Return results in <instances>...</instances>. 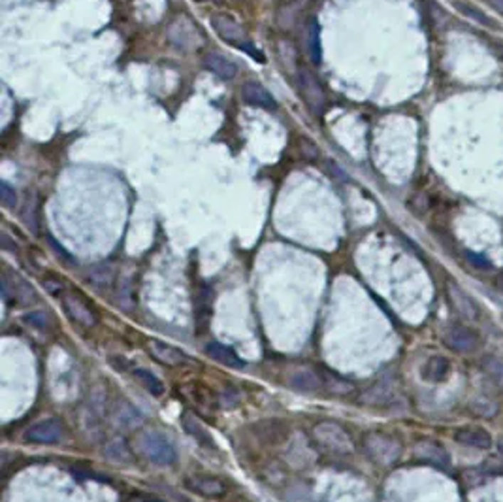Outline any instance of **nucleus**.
<instances>
[{
  "instance_id": "f257e3e1",
  "label": "nucleus",
  "mask_w": 503,
  "mask_h": 502,
  "mask_svg": "<svg viewBox=\"0 0 503 502\" xmlns=\"http://www.w3.org/2000/svg\"><path fill=\"white\" fill-rule=\"evenodd\" d=\"M136 449L151 463L170 466L177 461V449L162 432L142 431L136 438Z\"/></svg>"
},
{
  "instance_id": "f03ea898",
  "label": "nucleus",
  "mask_w": 503,
  "mask_h": 502,
  "mask_svg": "<svg viewBox=\"0 0 503 502\" xmlns=\"http://www.w3.org/2000/svg\"><path fill=\"white\" fill-rule=\"evenodd\" d=\"M311 434H313L319 446H322L328 451H334V454H351L354 449L351 434L341 425H337L334 422L317 423Z\"/></svg>"
},
{
  "instance_id": "7ed1b4c3",
  "label": "nucleus",
  "mask_w": 503,
  "mask_h": 502,
  "mask_svg": "<svg viewBox=\"0 0 503 502\" xmlns=\"http://www.w3.org/2000/svg\"><path fill=\"white\" fill-rule=\"evenodd\" d=\"M366 454L379 464H392L402 457V444L385 432H368L364 438Z\"/></svg>"
},
{
  "instance_id": "20e7f679",
  "label": "nucleus",
  "mask_w": 503,
  "mask_h": 502,
  "mask_svg": "<svg viewBox=\"0 0 503 502\" xmlns=\"http://www.w3.org/2000/svg\"><path fill=\"white\" fill-rule=\"evenodd\" d=\"M63 308L75 325L81 329H92L97 327L98 315L92 308V304L78 291H63Z\"/></svg>"
},
{
  "instance_id": "39448f33",
  "label": "nucleus",
  "mask_w": 503,
  "mask_h": 502,
  "mask_svg": "<svg viewBox=\"0 0 503 502\" xmlns=\"http://www.w3.org/2000/svg\"><path fill=\"white\" fill-rule=\"evenodd\" d=\"M211 27H213V31L217 34H219L221 38L226 40V42H232L234 46H240V48L247 49L249 53H253L255 57H258V61L260 63H264L263 55L258 53V51H255V49L249 46V40H247V34H245V28L241 27L240 23L234 21L232 17H226V16H213L211 17Z\"/></svg>"
},
{
  "instance_id": "423d86ee",
  "label": "nucleus",
  "mask_w": 503,
  "mask_h": 502,
  "mask_svg": "<svg viewBox=\"0 0 503 502\" xmlns=\"http://www.w3.org/2000/svg\"><path fill=\"white\" fill-rule=\"evenodd\" d=\"M443 344L449 347V350L458 351V353H471V351L479 350L481 338H479L475 330L467 327V325L455 323L445 329Z\"/></svg>"
},
{
  "instance_id": "0eeeda50",
  "label": "nucleus",
  "mask_w": 503,
  "mask_h": 502,
  "mask_svg": "<svg viewBox=\"0 0 503 502\" xmlns=\"http://www.w3.org/2000/svg\"><path fill=\"white\" fill-rule=\"evenodd\" d=\"M63 436H65V425L59 419L49 417L28 427L23 434V440L28 444H55Z\"/></svg>"
},
{
  "instance_id": "6e6552de",
  "label": "nucleus",
  "mask_w": 503,
  "mask_h": 502,
  "mask_svg": "<svg viewBox=\"0 0 503 502\" xmlns=\"http://www.w3.org/2000/svg\"><path fill=\"white\" fill-rule=\"evenodd\" d=\"M298 83H300L302 97L307 103L311 112L315 115L322 114L324 104H327V97H324V91H322L321 83L317 81V78L307 68H300V72H298Z\"/></svg>"
},
{
  "instance_id": "1a4fd4ad",
  "label": "nucleus",
  "mask_w": 503,
  "mask_h": 502,
  "mask_svg": "<svg viewBox=\"0 0 503 502\" xmlns=\"http://www.w3.org/2000/svg\"><path fill=\"white\" fill-rule=\"evenodd\" d=\"M183 486L187 487L191 493H196L200 497L206 498H221L225 497L226 483L219 480L217 476L209 474H191L185 478Z\"/></svg>"
},
{
  "instance_id": "9d476101",
  "label": "nucleus",
  "mask_w": 503,
  "mask_h": 502,
  "mask_svg": "<svg viewBox=\"0 0 503 502\" xmlns=\"http://www.w3.org/2000/svg\"><path fill=\"white\" fill-rule=\"evenodd\" d=\"M447 297H449L452 310L460 318H464L466 321H477L479 319V313H481L479 306L462 287H458L456 283H447Z\"/></svg>"
},
{
  "instance_id": "9b49d317",
  "label": "nucleus",
  "mask_w": 503,
  "mask_h": 502,
  "mask_svg": "<svg viewBox=\"0 0 503 502\" xmlns=\"http://www.w3.org/2000/svg\"><path fill=\"white\" fill-rule=\"evenodd\" d=\"M289 385L295 391H300V393H317V391L324 389V385H322V374L307 367H300L292 370L289 374Z\"/></svg>"
},
{
  "instance_id": "f8f14e48",
  "label": "nucleus",
  "mask_w": 503,
  "mask_h": 502,
  "mask_svg": "<svg viewBox=\"0 0 503 502\" xmlns=\"http://www.w3.org/2000/svg\"><path fill=\"white\" fill-rule=\"evenodd\" d=\"M147 350H149V355L153 359H157L162 365L166 367H181L185 362L189 361V357L185 355V351H181L179 347L171 346V344H166V342L161 340H151L147 344Z\"/></svg>"
},
{
  "instance_id": "ddd939ff",
  "label": "nucleus",
  "mask_w": 503,
  "mask_h": 502,
  "mask_svg": "<svg viewBox=\"0 0 503 502\" xmlns=\"http://www.w3.org/2000/svg\"><path fill=\"white\" fill-rule=\"evenodd\" d=\"M455 440L460 446H467V448L475 449H488L492 448V434L481 427H460L455 432Z\"/></svg>"
},
{
  "instance_id": "4468645a",
  "label": "nucleus",
  "mask_w": 503,
  "mask_h": 502,
  "mask_svg": "<svg viewBox=\"0 0 503 502\" xmlns=\"http://www.w3.org/2000/svg\"><path fill=\"white\" fill-rule=\"evenodd\" d=\"M415 455H417L420 461H424V463L434 464V466H441V469H447V466L450 464L449 451H447L441 444L434 442V440L418 442L417 446H415Z\"/></svg>"
},
{
  "instance_id": "2eb2a0df",
  "label": "nucleus",
  "mask_w": 503,
  "mask_h": 502,
  "mask_svg": "<svg viewBox=\"0 0 503 502\" xmlns=\"http://www.w3.org/2000/svg\"><path fill=\"white\" fill-rule=\"evenodd\" d=\"M203 68L211 74H215L221 80H234L238 74V66L234 61H231L226 55L219 53V51H211L203 57Z\"/></svg>"
},
{
  "instance_id": "dca6fc26",
  "label": "nucleus",
  "mask_w": 503,
  "mask_h": 502,
  "mask_svg": "<svg viewBox=\"0 0 503 502\" xmlns=\"http://www.w3.org/2000/svg\"><path fill=\"white\" fill-rule=\"evenodd\" d=\"M450 374V361L443 355L430 357L420 368V378L430 384H441Z\"/></svg>"
},
{
  "instance_id": "f3484780",
  "label": "nucleus",
  "mask_w": 503,
  "mask_h": 502,
  "mask_svg": "<svg viewBox=\"0 0 503 502\" xmlns=\"http://www.w3.org/2000/svg\"><path fill=\"white\" fill-rule=\"evenodd\" d=\"M241 97H243V100H245L247 104L257 106V108H275V98H273L260 83H257V81H247L243 89H241Z\"/></svg>"
},
{
  "instance_id": "a211bd4d",
  "label": "nucleus",
  "mask_w": 503,
  "mask_h": 502,
  "mask_svg": "<svg viewBox=\"0 0 503 502\" xmlns=\"http://www.w3.org/2000/svg\"><path fill=\"white\" fill-rule=\"evenodd\" d=\"M360 400L368 406H375V408H383V406L392 404L394 400V389L388 382H377L369 389H366Z\"/></svg>"
},
{
  "instance_id": "6ab92c4d",
  "label": "nucleus",
  "mask_w": 503,
  "mask_h": 502,
  "mask_svg": "<svg viewBox=\"0 0 503 502\" xmlns=\"http://www.w3.org/2000/svg\"><path fill=\"white\" fill-rule=\"evenodd\" d=\"M181 423H183V429H185V432L187 434H191V436L196 440V442L202 446V448H208V449H215L217 446H215V440L213 436L209 434V431L206 429V427L202 425V423L196 419L194 416H191V414H185V416L181 417Z\"/></svg>"
},
{
  "instance_id": "aec40b11",
  "label": "nucleus",
  "mask_w": 503,
  "mask_h": 502,
  "mask_svg": "<svg viewBox=\"0 0 503 502\" xmlns=\"http://www.w3.org/2000/svg\"><path fill=\"white\" fill-rule=\"evenodd\" d=\"M102 454H104V457H106L107 461H112V463H117V464L132 463V451H130L127 440L121 436L112 438V440L104 446Z\"/></svg>"
},
{
  "instance_id": "412c9836",
  "label": "nucleus",
  "mask_w": 503,
  "mask_h": 502,
  "mask_svg": "<svg viewBox=\"0 0 503 502\" xmlns=\"http://www.w3.org/2000/svg\"><path fill=\"white\" fill-rule=\"evenodd\" d=\"M206 351H208V355L211 357V359H215V361L221 362V365H225V367L243 368V365H245V362L241 361V357L238 355L232 347L223 346L219 342H209L208 346H206Z\"/></svg>"
},
{
  "instance_id": "4be33fe9",
  "label": "nucleus",
  "mask_w": 503,
  "mask_h": 502,
  "mask_svg": "<svg viewBox=\"0 0 503 502\" xmlns=\"http://www.w3.org/2000/svg\"><path fill=\"white\" fill-rule=\"evenodd\" d=\"M322 385L327 389L328 393L332 394H339V397H345V394H351L354 391V384L351 380L343 378L337 372H330V370H322Z\"/></svg>"
},
{
  "instance_id": "5701e85b",
  "label": "nucleus",
  "mask_w": 503,
  "mask_h": 502,
  "mask_svg": "<svg viewBox=\"0 0 503 502\" xmlns=\"http://www.w3.org/2000/svg\"><path fill=\"white\" fill-rule=\"evenodd\" d=\"M132 376H134L136 382L144 385L145 391L153 394V397H162V394H164V384L161 382V378H157L155 374L149 372V370L134 368V370H132Z\"/></svg>"
},
{
  "instance_id": "b1692460",
  "label": "nucleus",
  "mask_w": 503,
  "mask_h": 502,
  "mask_svg": "<svg viewBox=\"0 0 503 502\" xmlns=\"http://www.w3.org/2000/svg\"><path fill=\"white\" fill-rule=\"evenodd\" d=\"M113 266L110 263H100V265H95L89 268L87 272V278L91 283H95L97 287H110L113 283Z\"/></svg>"
},
{
  "instance_id": "393cba45",
  "label": "nucleus",
  "mask_w": 503,
  "mask_h": 502,
  "mask_svg": "<svg viewBox=\"0 0 503 502\" xmlns=\"http://www.w3.org/2000/svg\"><path fill=\"white\" fill-rule=\"evenodd\" d=\"M307 49H309L311 61L313 63H321V33H319V23L311 21L309 28H307Z\"/></svg>"
},
{
  "instance_id": "a878e982",
  "label": "nucleus",
  "mask_w": 503,
  "mask_h": 502,
  "mask_svg": "<svg viewBox=\"0 0 503 502\" xmlns=\"http://www.w3.org/2000/svg\"><path fill=\"white\" fill-rule=\"evenodd\" d=\"M115 419H117V423H121V425L132 427L142 422V414L136 410L134 406L129 404V402H121V408L115 412Z\"/></svg>"
},
{
  "instance_id": "bb28decb",
  "label": "nucleus",
  "mask_w": 503,
  "mask_h": 502,
  "mask_svg": "<svg viewBox=\"0 0 503 502\" xmlns=\"http://www.w3.org/2000/svg\"><path fill=\"white\" fill-rule=\"evenodd\" d=\"M482 367L490 374V378H494V382L503 387V362L496 357H485L482 359Z\"/></svg>"
},
{
  "instance_id": "cd10ccee",
  "label": "nucleus",
  "mask_w": 503,
  "mask_h": 502,
  "mask_svg": "<svg viewBox=\"0 0 503 502\" xmlns=\"http://www.w3.org/2000/svg\"><path fill=\"white\" fill-rule=\"evenodd\" d=\"M23 221L27 225V229L33 234H38V217H36V199H31L28 197L27 204H25V210H23Z\"/></svg>"
},
{
  "instance_id": "c85d7f7f",
  "label": "nucleus",
  "mask_w": 503,
  "mask_h": 502,
  "mask_svg": "<svg viewBox=\"0 0 503 502\" xmlns=\"http://www.w3.org/2000/svg\"><path fill=\"white\" fill-rule=\"evenodd\" d=\"M455 6L458 8V10L462 11V14H466L467 17H471V19H475L477 23H481V25H492V21H490V17H487V14H482L479 8H475L473 4H466V2H455Z\"/></svg>"
},
{
  "instance_id": "c756f323",
  "label": "nucleus",
  "mask_w": 503,
  "mask_h": 502,
  "mask_svg": "<svg viewBox=\"0 0 503 502\" xmlns=\"http://www.w3.org/2000/svg\"><path fill=\"white\" fill-rule=\"evenodd\" d=\"M240 400H241L240 391H238V389H234V387H228V389H225L223 393H221L219 404H221V408H226V410H231V408H235V406L240 404Z\"/></svg>"
},
{
  "instance_id": "7c9ffc66",
  "label": "nucleus",
  "mask_w": 503,
  "mask_h": 502,
  "mask_svg": "<svg viewBox=\"0 0 503 502\" xmlns=\"http://www.w3.org/2000/svg\"><path fill=\"white\" fill-rule=\"evenodd\" d=\"M115 303L119 304V308H123V310H130V306H132V291H130V281L129 280L125 281L123 286H119Z\"/></svg>"
},
{
  "instance_id": "2f4dec72",
  "label": "nucleus",
  "mask_w": 503,
  "mask_h": 502,
  "mask_svg": "<svg viewBox=\"0 0 503 502\" xmlns=\"http://www.w3.org/2000/svg\"><path fill=\"white\" fill-rule=\"evenodd\" d=\"M0 202L6 208H16L17 204V193L14 187L6 184V182H0Z\"/></svg>"
},
{
  "instance_id": "473e14b6",
  "label": "nucleus",
  "mask_w": 503,
  "mask_h": 502,
  "mask_svg": "<svg viewBox=\"0 0 503 502\" xmlns=\"http://www.w3.org/2000/svg\"><path fill=\"white\" fill-rule=\"evenodd\" d=\"M23 319H25V323L31 325V327H36V329H40V330L48 329V315H46V313L31 312V313H27V315H25Z\"/></svg>"
},
{
  "instance_id": "72a5a7b5",
  "label": "nucleus",
  "mask_w": 503,
  "mask_h": 502,
  "mask_svg": "<svg viewBox=\"0 0 503 502\" xmlns=\"http://www.w3.org/2000/svg\"><path fill=\"white\" fill-rule=\"evenodd\" d=\"M467 261H470L471 265L475 266V268H479V271H492V265H490V261L485 259V257H481V255L471 253V251H467Z\"/></svg>"
},
{
  "instance_id": "f704fd0d",
  "label": "nucleus",
  "mask_w": 503,
  "mask_h": 502,
  "mask_svg": "<svg viewBox=\"0 0 503 502\" xmlns=\"http://www.w3.org/2000/svg\"><path fill=\"white\" fill-rule=\"evenodd\" d=\"M110 362H112V367L115 368V370H121V372H127L129 370V361L127 359H123V357H119V355H113V357H110Z\"/></svg>"
},
{
  "instance_id": "c9c22d12",
  "label": "nucleus",
  "mask_w": 503,
  "mask_h": 502,
  "mask_svg": "<svg viewBox=\"0 0 503 502\" xmlns=\"http://www.w3.org/2000/svg\"><path fill=\"white\" fill-rule=\"evenodd\" d=\"M43 287L48 289L49 293H60L63 291V281H59V280H49V278H46L43 280Z\"/></svg>"
},
{
  "instance_id": "e433bc0d",
  "label": "nucleus",
  "mask_w": 503,
  "mask_h": 502,
  "mask_svg": "<svg viewBox=\"0 0 503 502\" xmlns=\"http://www.w3.org/2000/svg\"><path fill=\"white\" fill-rule=\"evenodd\" d=\"M488 4L492 6L498 14H503V0H488Z\"/></svg>"
},
{
  "instance_id": "4c0bfd02",
  "label": "nucleus",
  "mask_w": 503,
  "mask_h": 502,
  "mask_svg": "<svg viewBox=\"0 0 503 502\" xmlns=\"http://www.w3.org/2000/svg\"><path fill=\"white\" fill-rule=\"evenodd\" d=\"M2 248H4V249H11V251H17V246H11V244H10V238L6 236V234H2Z\"/></svg>"
},
{
  "instance_id": "58836bf2",
  "label": "nucleus",
  "mask_w": 503,
  "mask_h": 502,
  "mask_svg": "<svg viewBox=\"0 0 503 502\" xmlns=\"http://www.w3.org/2000/svg\"><path fill=\"white\" fill-rule=\"evenodd\" d=\"M498 451H499V455L503 457V438H499L498 440Z\"/></svg>"
},
{
  "instance_id": "ea45409f",
  "label": "nucleus",
  "mask_w": 503,
  "mask_h": 502,
  "mask_svg": "<svg viewBox=\"0 0 503 502\" xmlns=\"http://www.w3.org/2000/svg\"><path fill=\"white\" fill-rule=\"evenodd\" d=\"M198 2H221V0H198Z\"/></svg>"
}]
</instances>
